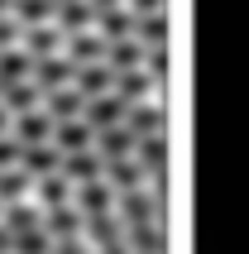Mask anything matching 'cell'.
Segmentation results:
<instances>
[{"mask_svg":"<svg viewBox=\"0 0 249 254\" xmlns=\"http://www.w3.org/2000/svg\"><path fill=\"white\" fill-rule=\"evenodd\" d=\"M67 58L77 67H91V63H106L111 58V39L101 29H82V34H67Z\"/></svg>","mask_w":249,"mask_h":254,"instance_id":"6da1fadb","label":"cell"},{"mask_svg":"<svg viewBox=\"0 0 249 254\" xmlns=\"http://www.w3.org/2000/svg\"><path fill=\"white\" fill-rule=\"evenodd\" d=\"M34 82L43 86V96L58 91V86H72L77 82V63L67 53H53V58H34Z\"/></svg>","mask_w":249,"mask_h":254,"instance_id":"7a4b0ae2","label":"cell"},{"mask_svg":"<svg viewBox=\"0 0 249 254\" xmlns=\"http://www.w3.org/2000/svg\"><path fill=\"white\" fill-rule=\"evenodd\" d=\"M62 149H58L53 139L48 144H24V163H19V168L29 173V178H34V183H39V178H53V173H62Z\"/></svg>","mask_w":249,"mask_h":254,"instance_id":"3957f363","label":"cell"},{"mask_svg":"<svg viewBox=\"0 0 249 254\" xmlns=\"http://www.w3.org/2000/svg\"><path fill=\"white\" fill-rule=\"evenodd\" d=\"M62 173H67L77 187L82 183H101V178H106V154H101V149H77V154L62 158Z\"/></svg>","mask_w":249,"mask_h":254,"instance_id":"277c9868","label":"cell"},{"mask_svg":"<svg viewBox=\"0 0 249 254\" xmlns=\"http://www.w3.org/2000/svg\"><path fill=\"white\" fill-rule=\"evenodd\" d=\"M124 115H129V101L120 91H106V96H91L86 101V120L96 129H111V125H124Z\"/></svg>","mask_w":249,"mask_h":254,"instance_id":"5b68a950","label":"cell"},{"mask_svg":"<svg viewBox=\"0 0 249 254\" xmlns=\"http://www.w3.org/2000/svg\"><path fill=\"white\" fill-rule=\"evenodd\" d=\"M43 211H48L43 226H48L53 240H77V235L86 230V211L82 206H43Z\"/></svg>","mask_w":249,"mask_h":254,"instance_id":"8992f818","label":"cell"},{"mask_svg":"<svg viewBox=\"0 0 249 254\" xmlns=\"http://www.w3.org/2000/svg\"><path fill=\"white\" fill-rule=\"evenodd\" d=\"M53 144L62 149V154H77V149H91L96 144V125L91 120H58V129H53Z\"/></svg>","mask_w":249,"mask_h":254,"instance_id":"52a82bcc","label":"cell"},{"mask_svg":"<svg viewBox=\"0 0 249 254\" xmlns=\"http://www.w3.org/2000/svg\"><path fill=\"white\" fill-rule=\"evenodd\" d=\"M53 129H58V120L48 115V106H39V111H29V115H14V134L24 144H48Z\"/></svg>","mask_w":249,"mask_h":254,"instance_id":"ba28073f","label":"cell"},{"mask_svg":"<svg viewBox=\"0 0 249 254\" xmlns=\"http://www.w3.org/2000/svg\"><path fill=\"white\" fill-rule=\"evenodd\" d=\"M124 235H129V226L115 221L111 211L106 216H86V240L96 245V250H115V245H124Z\"/></svg>","mask_w":249,"mask_h":254,"instance_id":"9c48e42d","label":"cell"},{"mask_svg":"<svg viewBox=\"0 0 249 254\" xmlns=\"http://www.w3.org/2000/svg\"><path fill=\"white\" fill-rule=\"evenodd\" d=\"M96 149L106 158H129L139 154V134L129 125H111V129H96Z\"/></svg>","mask_w":249,"mask_h":254,"instance_id":"30bf717a","label":"cell"},{"mask_svg":"<svg viewBox=\"0 0 249 254\" xmlns=\"http://www.w3.org/2000/svg\"><path fill=\"white\" fill-rule=\"evenodd\" d=\"M101 10L91 5V0H62L58 5V24H62V34H82V29H96Z\"/></svg>","mask_w":249,"mask_h":254,"instance_id":"8fae6325","label":"cell"},{"mask_svg":"<svg viewBox=\"0 0 249 254\" xmlns=\"http://www.w3.org/2000/svg\"><path fill=\"white\" fill-rule=\"evenodd\" d=\"M43 106H48L53 120H82V115H86V96L77 91V86H58V91H48Z\"/></svg>","mask_w":249,"mask_h":254,"instance_id":"7c38bea8","label":"cell"},{"mask_svg":"<svg viewBox=\"0 0 249 254\" xmlns=\"http://www.w3.org/2000/svg\"><path fill=\"white\" fill-rule=\"evenodd\" d=\"M62 43H67V34H62V24H58V19H53V24H34V29L24 34V48H29L34 58L62 53Z\"/></svg>","mask_w":249,"mask_h":254,"instance_id":"4fadbf2b","label":"cell"},{"mask_svg":"<svg viewBox=\"0 0 249 254\" xmlns=\"http://www.w3.org/2000/svg\"><path fill=\"white\" fill-rule=\"evenodd\" d=\"M77 91H82L86 101L91 96H106V91H115V67L111 63H91V67H77Z\"/></svg>","mask_w":249,"mask_h":254,"instance_id":"5bb4252c","label":"cell"},{"mask_svg":"<svg viewBox=\"0 0 249 254\" xmlns=\"http://www.w3.org/2000/svg\"><path fill=\"white\" fill-rule=\"evenodd\" d=\"M29 77H34V53L24 43L19 48H0V82L14 86V82H29Z\"/></svg>","mask_w":249,"mask_h":254,"instance_id":"9a60e30c","label":"cell"},{"mask_svg":"<svg viewBox=\"0 0 249 254\" xmlns=\"http://www.w3.org/2000/svg\"><path fill=\"white\" fill-rule=\"evenodd\" d=\"M144 163L139 158H106V183L115 187V192H134L139 183H144Z\"/></svg>","mask_w":249,"mask_h":254,"instance_id":"2e32d148","label":"cell"},{"mask_svg":"<svg viewBox=\"0 0 249 254\" xmlns=\"http://www.w3.org/2000/svg\"><path fill=\"white\" fill-rule=\"evenodd\" d=\"M96 29L106 39H129V34H139V14L129 10V5H115V10H101Z\"/></svg>","mask_w":249,"mask_h":254,"instance_id":"e0dca14e","label":"cell"},{"mask_svg":"<svg viewBox=\"0 0 249 254\" xmlns=\"http://www.w3.org/2000/svg\"><path fill=\"white\" fill-rule=\"evenodd\" d=\"M144 58H149V43H139L134 34H129V39H111V58H106V63H111L115 72H129V67H144Z\"/></svg>","mask_w":249,"mask_h":254,"instance_id":"ac0fdd59","label":"cell"},{"mask_svg":"<svg viewBox=\"0 0 249 254\" xmlns=\"http://www.w3.org/2000/svg\"><path fill=\"white\" fill-rule=\"evenodd\" d=\"M5 106H10V115H29V111H39L43 106V86L29 77V82H14L5 86Z\"/></svg>","mask_w":249,"mask_h":254,"instance_id":"d6986e66","label":"cell"},{"mask_svg":"<svg viewBox=\"0 0 249 254\" xmlns=\"http://www.w3.org/2000/svg\"><path fill=\"white\" fill-rule=\"evenodd\" d=\"M124 125L134 129L139 139H149V134H163V106H149V101H139V106H129Z\"/></svg>","mask_w":249,"mask_h":254,"instance_id":"ffe728a7","label":"cell"},{"mask_svg":"<svg viewBox=\"0 0 249 254\" xmlns=\"http://www.w3.org/2000/svg\"><path fill=\"white\" fill-rule=\"evenodd\" d=\"M149 86H153V77L144 67H129V72H115V91H120L129 106H139V101H149Z\"/></svg>","mask_w":249,"mask_h":254,"instance_id":"44dd1931","label":"cell"},{"mask_svg":"<svg viewBox=\"0 0 249 254\" xmlns=\"http://www.w3.org/2000/svg\"><path fill=\"white\" fill-rule=\"evenodd\" d=\"M111 192H115V187L106 183V178H101V183H82V187H77V206H82L86 216H106V211H111Z\"/></svg>","mask_w":249,"mask_h":254,"instance_id":"7402d4cb","label":"cell"},{"mask_svg":"<svg viewBox=\"0 0 249 254\" xmlns=\"http://www.w3.org/2000/svg\"><path fill=\"white\" fill-rule=\"evenodd\" d=\"M153 211H158V201L144 197V192H120V216H124V226H144V221H153Z\"/></svg>","mask_w":249,"mask_h":254,"instance_id":"603a6c76","label":"cell"},{"mask_svg":"<svg viewBox=\"0 0 249 254\" xmlns=\"http://www.w3.org/2000/svg\"><path fill=\"white\" fill-rule=\"evenodd\" d=\"M14 19H19L24 29L53 24V19H58V0H14Z\"/></svg>","mask_w":249,"mask_h":254,"instance_id":"cb8c5ba5","label":"cell"},{"mask_svg":"<svg viewBox=\"0 0 249 254\" xmlns=\"http://www.w3.org/2000/svg\"><path fill=\"white\" fill-rule=\"evenodd\" d=\"M43 221H48V211H34V206H24V201H10V206H5V226H10V235L43 230Z\"/></svg>","mask_w":249,"mask_h":254,"instance_id":"d4e9b609","label":"cell"},{"mask_svg":"<svg viewBox=\"0 0 249 254\" xmlns=\"http://www.w3.org/2000/svg\"><path fill=\"white\" fill-rule=\"evenodd\" d=\"M129 250L134 254H163V226L158 221H144V226H129Z\"/></svg>","mask_w":249,"mask_h":254,"instance_id":"484cf974","label":"cell"},{"mask_svg":"<svg viewBox=\"0 0 249 254\" xmlns=\"http://www.w3.org/2000/svg\"><path fill=\"white\" fill-rule=\"evenodd\" d=\"M139 43H149V48H163L168 43V14L158 10V14H139V34H134Z\"/></svg>","mask_w":249,"mask_h":254,"instance_id":"4316f807","label":"cell"},{"mask_svg":"<svg viewBox=\"0 0 249 254\" xmlns=\"http://www.w3.org/2000/svg\"><path fill=\"white\" fill-rule=\"evenodd\" d=\"M39 197H43V206H67V197H72V178H67V173L39 178Z\"/></svg>","mask_w":249,"mask_h":254,"instance_id":"83f0119b","label":"cell"},{"mask_svg":"<svg viewBox=\"0 0 249 254\" xmlns=\"http://www.w3.org/2000/svg\"><path fill=\"white\" fill-rule=\"evenodd\" d=\"M139 163H144L149 173H163V163H168V144H163V134L139 139Z\"/></svg>","mask_w":249,"mask_h":254,"instance_id":"f1b7e54d","label":"cell"},{"mask_svg":"<svg viewBox=\"0 0 249 254\" xmlns=\"http://www.w3.org/2000/svg\"><path fill=\"white\" fill-rule=\"evenodd\" d=\"M53 235H48V226L43 230H24V235H14V254H53Z\"/></svg>","mask_w":249,"mask_h":254,"instance_id":"f546056e","label":"cell"},{"mask_svg":"<svg viewBox=\"0 0 249 254\" xmlns=\"http://www.w3.org/2000/svg\"><path fill=\"white\" fill-rule=\"evenodd\" d=\"M29 183H34V178H29L24 168H5V173H0V201H19Z\"/></svg>","mask_w":249,"mask_h":254,"instance_id":"4dcf8cb0","label":"cell"},{"mask_svg":"<svg viewBox=\"0 0 249 254\" xmlns=\"http://www.w3.org/2000/svg\"><path fill=\"white\" fill-rule=\"evenodd\" d=\"M19 163H24V139L19 134H0V173L19 168Z\"/></svg>","mask_w":249,"mask_h":254,"instance_id":"1f68e13d","label":"cell"},{"mask_svg":"<svg viewBox=\"0 0 249 254\" xmlns=\"http://www.w3.org/2000/svg\"><path fill=\"white\" fill-rule=\"evenodd\" d=\"M24 34H29V29L19 24L14 14H0V48H19V43H24Z\"/></svg>","mask_w":249,"mask_h":254,"instance_id":"d6a6232c","label":"cell"},{"mask_svg":"<svg viewBox=\"0 0 249 254\" xmlns=\"http://www.w3.org/2000/svg\"><path fill=\"white\" fill-rule=\"evenodd\" d=\"M144 72H149L153 82H163V77H168V43H163V48H149V58H144Z\"/></svg>","mask_w":249,"mask_h":254,"instance_id":"836d02e7","label":"cell"},{"mask_svg":"<svg viewBox=\"0 0 249 254\" xmlns=\"http://www.w3.org/2000/svg\"><path fill=\"white\" fill-rule=\"evenodd\" d=\"M53 254H86V245H82V235H77V240H58Z\"/></svg>","mask_w":249,"mask_h":254,"instance_id":"e575fe53","label":"cell"},{"mask_svg":"<svg viewBox=\"0 0 249 254\" xmlns=\"http://www.w3.org/2000/svg\"><path fill=\"white\" fill-rule=\"evenodd\" d=\"M129 10H134V14H158L163 0H129Z\"/></svg>","mask_w":249,"mask_h":254,"instance_id":"d590c367","label":"cell"},{"mask_svg":"<svg viewBox=\"0 0 249 254\" xmlns=\"http://www.w3.org/2000/svg\"><path fill=\"white\" fill-rule=\"evenodd\" d=\"M0 254H14V235H10V226L0 221Z\"/></svg>","mask_w":249,"mask_h":254,"instance_id":"8d00e7d4","label":"cell"},{"mask_svg":"<svg viewBox=\"0 0 249 254\" xmlns=\"http://www.w3.org/2000/svg\"><path fill=\"white\" fill-rule=\"evenodd\" d=\"M10 120H14V115H10V106L0 101V134H10Z\"/></svg>","mask_w":249,"mask_h":254,"instance_id":"74e56055","label":"cell"},{"mask_svg":"<svg viewBox=\"0 0 249 254\" xmlns=\"http://www.w3.org/2000/svg\"><path fill=\"white\" fill-rule=\"evenodd\" d=\"M96 10H115V5H129V0H91Z\"/></svg>","mask_w":249,"mask_h":254,"instance_id":"f35d334b","label":"cell"},{"mask_svg":"<svg viewBox=\"0 0 249 254\" xmlns=\"http://www.w3.org/2000/svg\"><path fill=\"white\" fill-rule=\"evenodd\" d=\"M96 254H134L129 245H115V250H96Z\"/></svg>","mask_w":249,"mask_h":254,"instance_id":"ab89813d","label":"cell"},{"mask_svg":"<svg viewBox=\"0 0 249 254\" xmlns=\"http://www.w3.org/2000/svg\"><path fill=\"white\" fill-rule=\"evenodd\" d=\"M0 14H14V0H0Z\"/></svg>","mask_w":249,"mask_h":254,"instance_id":"60d3db41","label":"cell"},{"mask_svg":"<svg viewBox=\"0 0 249 254\" xmlns=\"http://www.w3.org/2000/svg\"><path fill=\"white\" fill-rule=\"evenodd\" d=\"M0 101H5V82H0Z\"/></svg>","mask_w":249,"mask_h":254,"instance_id":"b9f144b4","label":"cell"},{"mask_svg":"<svg viewBox=\"0 0 249 254\" xmlns=\"http://www.w3.org/2000/svg\"><path fill=\"white\" fill-rule=\"evenodd\" d=\"M0 221H5V216H0Z\"/></svg>","mask_w":249,"mask_h":254,"instance_id":"7bdbcfd3","label":"cell"},{"mask_svg":"<svg viewBox=\"0 0 249 254\" xmlns=\"http://www.w3.org/2000/svg\"><path fill=\"white\" fill-rule=\"evenodd\" d=\"M58 5H62V0H58Z\"/></svg>","mask_w":249,"mask_h":254,"instance_id":"ee69618b","label":"cell"}]
</instances>
